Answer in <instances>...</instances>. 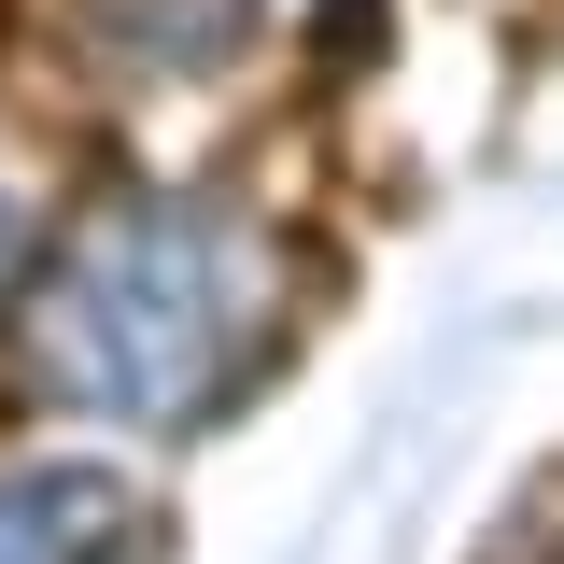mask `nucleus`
I'll use <instances>...</instances> for the list:
<instances>
[{
  "mask_svg": "<svg viewBox=\"0 0 564 564\" xmlns=\"http://www.w3.org/2000/svg\"><path fill=\"white\" fill-rule=\"evenodd\" d=\"M254 254L212 226V212L128 198L70 240V269L43 282V367L57 395H99V410H198L212 381L254 339Z\"/></svg>",
  "mask_w": 564,
  "mask_h": 564,
  "instance_id": "obj_1",
  "label": "nucleus"
},
{
  "mask_svg": "<svg viewBox=\"0 0 564 564\" xmlns=\"http://www.w3.org/2000/svg\"><path fill=\"white\" fill-rule=\"evenodd\" d=\"M0 564H155V522L128 480H0Z\"/></svg>",
  "mask_w": 564,
  "mask_h": 564,
  "instance_id": "obj_2",
  "label": "nucleus"
}]
</instances>
